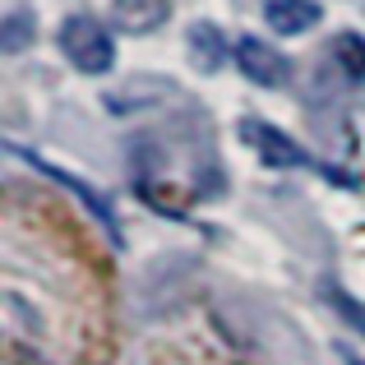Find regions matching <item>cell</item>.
I'll return each mask as SVG.
<instances>
[{"label": "cell", "mask_w": 365, "mask_h": 365, "mask_svg": "<svg viewBox=\"0 0 365 365\" xmlns=\"http://www.w3.org/2000/svg\"><path fill=\"white\" fill-rule=\"evenodd\" d=\"M61 51L70 56L74 70L83 74H107L116 65V42L93 14H70L61 24Z\"/></svg>", "instance_id": "6da1fadb"}, {"label": "cell", "mask_w": 365, "mask_h": 365, "mask_svg": "<svg viewBox=\"0 0 365 365\" xmlns=\"http://www.w3.org/2000/svg\"><path fill=\"white\" fill-rule=\"evenodd\" d=\"M241 139L259 153L264 167H305V148L296 139H287L277 125H264V120H241Z\"/></svg>", "instance_id": "7a4b0ae2"}, {"label": "cell", "mask_w": 365, "mask_h": 365, "mask_svg": "<svg viewBox=\"0 0 365 365\" xmlns=\"http://www.w3.org/2000/svg\"><path fill=\"white\" fill-rule=\"evenodd\" d=\"M236 65H241L250 83H264V88H277L287 79V56L264 37H241L236 42Z\"/></svg>", "instance_id": "3957f363"}, {"label": "cell", "mask_w": 365, "mask_h": 365, "mask_svg": "<svg viewBox=\"0 0 365 365\" xmlns=\"http://www.w3.org/2000/svg\"><path fill=\"white\" fill-rule=\"evenodd\" d=\"M111 28L116 33H153V28H162L171 19V0H111Z\"/></svg>", "instance_id": "277c9868"}, {"label": "cell", "mask_w": 365, "mask_h": 365, "mask_svg": "<svg viewBox=\"0 0 365 365\" xmlns=\"http://www.w3.org/2000/svg\"><path fill=\"white\" fill-rule=\"evenodd\" d=\"M264 19H268L273 33H310L324 19V5L319 0H268Z\"/></svg>", "instance_id": "5b68a950"}, {"label": "cell", "mask_w": 365, "mask_h": 365, "mask_svg": "<svg viewBox=\"0 0 365 365\" xmlns=\"http://www.w3.org/2000/svg\"><path fill=\"white\" fill-rule=\"evenodd\" d=\"M185 42H190V61H195L204 74H213V70H222V65H227V37L217 33L213 24H195Z\"/></svg>", "instance_id": "8992f818"}, {"label": "cell", "mask_w": 365, "mask_h": 365, "mask_svg": "<svg viewBox=\"0 0 365 365\" xmlns=\"http://www.w3.org/2000/svg\"><path fill=\"white\" fill-rule=\"evenodd\" d=\"M37 37V24L28 9H14V14H0V56H14L24 46H33Z\"/></svg>", "instance_id": "52a82bcc"}, {"label": "cell", "mask_w": 365, "mask_h": 365, "mask_svg": "<svg viewBox=\"0 0 365 365\" xmlns=\"http://www.w3.org/2000/svg\"><path fill=\"white\" fill-rule=\"evenodd\" d=\"M19 153H24V158H28V162H37V158H33V153H28V148H19ZM37 167H42V162H37ZM42 171H46V176H51V180H61V185H70V190H74V195H79V199H83V204H88V208H93V213H98V217H102V222H111V208H107V199H102V195H98V190H93V185H88V180H74V176H65V171H56V167H42Z\"/></svg>", "instance_id": "ba28073f"}, {"label": "cell", "mask_w": 365, "mask_h": 365, "mask_svg": "<svg viewBox=\"0 0 365 365\" xmlns=\"http://www.w3.org/2000/svg\"><path fill=\"white\" fill-rule=\"evenodd\" d=\"M338 65L347 79H365V37L361 33H338Z\"/></svg>", "instance_id": "9c48e42d"}, {"label": "cell", "mask_w": 365, "mask_h": 365, "mask_svg": "<svg viewBox=\"0 0 365 365\" xmlns=\"http://www.w3.org/2000/svg\"><path fill=\"white\" fill-rule=\"evenodd\" d=\"M324 296H329V301H333V310H338L342 319L351 324V329H361V333H365V305L356 301V296H347V292H342V287H324Z\"/></svg>", "instance_id": "30bf717a"}, {"label": "cell", "mask_w": 365, "mask_h": 365, "mask_svg": "<svg viewBox=\"0 0 365 365\" xmlns=\"http://www.w3.org/2000/svg\"><path fill=\"white\" fill-rule=\"evenodd\" d=\"M342 361H347V365H365L361 356H351V351H342Z\"/></svg>", "instance_id": "8fae6325"}]
</instances>
